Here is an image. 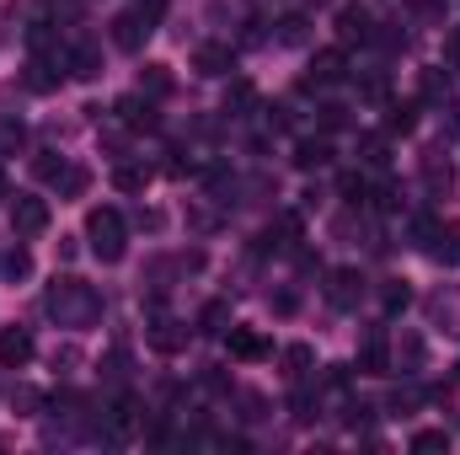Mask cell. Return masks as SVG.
<instances>
[{
  "label": "cell",
  "mask_w": 460,
  "mask_h": 455,
  "mask_svg": "<svg viewBox=\"0 0 460 455\" xmlns=\"http://www.w3.org/2000/svg\"><path fill=\"white\" fill-rule=\"evenodd\" d=\"M49 311H54L59 322H86V317L97 311V295H92L81 279H59V284L49 290Z\"/></svg>",
  "instance_id": "obj_1"
},
{
  "label": "cell",
  "mask_w": 460,
  "mask_h": 455,
  "mask_svg": "<svg viewBox=\"0 0 460 455\" xmlns=\"http://www.w3.org/2000/svg\"><path fill=\"white\" fill-rule=\"evenodd\" d=\"M86 236H92V252H97L102 263H118V257H123V215H118V210H92Z\"/></svg>",
  "instance_id": "obj_2"
},
{
  "label": "cell",
  "mask_w": 460,
  "mask_h": 455,
  "mask_svg": "<svg viewBox=\"0 0 460 455\" xmlns=\"http://www.w3.org/2000/svg\"><path fill=\"white\" fill-rule=\"evenodd\" d=\"M11 230H16V241H32V236H43V230H49V204L22 193V199L11 204Z\"/></svg>",
  "instance_id": "obj_3"
},
{
  "label": "cell",
  "mask_w": 460,
  "mask_h": 455,
  "mask_svg": "<svg viewBox=\"0 0 460 455\" xmlns=\"http://www.w3.org/2000/svg\"><path fill=\"white\" fill-rule=\"evenodd\" d=\"M343 76H348L343 49H322V54L311 59V76H305V86H338Z\"/></svg>",
  "instance_id": "obj_4"
},
{
  "label": "cell",
  "mask_w": 460,
  "mask_h": 455,
  "mask_svg": "<svg viewBox=\"0 0 460 455\" xmlns=\"http://www.w3.org/2000/svg\"><path fill=\"white\" fill-rule=\"evenodd\" d=\"M338 38H343V43H369V38H375V16H369L364 5H343V11H338Z\"/></svg>",
  "instance_id": "obj_5"
},
{
  "label": "cell",
  "mask_w": 460,
  "mask_h": 455,
  "mask_svg": "<svg viewBox=\"0 0 460 455\" xmlns=\"http://www.w3.org/2000/svg\"><path fill=\"white\" fill-rule=\"evenodd\" d=\"M145 38H150V22H145L139 11H123V16L113 22V43L123 49V54H139V43H145Z\"/></svg>",
  "instance_id": "obj_6"
},
{
  "label": "cell",
  "mask_w": 460,
  "mask_h": 455,
  "mask_svg": "<svg viewBox=\"0 0 460 455\" xmlns=\"http://www.w3.org/2000/svg\"><path fill=\"white\" fill-rule=\"evenodd\" d=\"M27 359H32V333L27 327H5L0 333V364L5 370H22Z\"/></svg>",
  "instance_id": "obj_7"
},
{
  "label": "cell",
  "mask_w": 460,
  "mask_h": 455,
  "mask_svg": "<svg viewBox=\"0 0 460 455\" xmlns=\"http://www.w3.org/2000/svg\"><path fill=\"white\" fill-rule=\"evenodd\" d=\"M65 70H70L75 81H92V76L102 70V54H97L92 43H75V49H65Z\"/></svg>",
  "instance_id": "obj_8"
},
{
  "label": "cell",
  "mask_w": 460,
  "mask_h": 455,
  "mask_svg": "<svg viewBox=\"0 0 460 455\" xmlns=\"http://www.w3.org/2000/svg\"><path fill=\"white\" fill-rule=\"evenodd\" d=\"M358 370H369V375H385V370H391V348H385L380 333L364 338V348H358Z\"/></svg>",
  "instance_id": "obj_9"
},
{
  "label": "cell",
  "mask_w": 460,
  "mask_h": 455,
  "mask_svg": "<svg viewBox=\"0 0 460 455\" xmlns=\"http://www.w3.org/2000/svg\"><path fill=\"white\" fill-rule=\"evenodd\" d=\"M118 118H123L128 129H155V113H150V97H139V92L118 103Z\"/></svg>",
  "instance_id": "obj_10"
},
{
  "label": "cell",
  "mask_w": 460,
  "mask_h": 455,
  "mask_svg": "<svg viewBox=\"0 0 460 455\" xmlns=\"http://www.w3.org/2000/svg\"><path fill=\"white\" fill-rule=\"evenodd\" d=\"M358 284H364V279H358V273H353V268H338V273H332V290H327V300H332V306H353V300H358Z\"/></svg>",
  "instance_id": "obj_11"
},
{
  "label": "cell",
  "mask_w": 460,
  "mask_h": 455,
  "mask_svg": "<svg viewBox=\"0 0 460 455\" xmlns=\"http://www.w3.org/2000/svg\"><path fill=\"white\" fill-rule=\"evenodd\" d=\"M139 97H172V70H166V65H145Z\"/></svg>",
  "instance_id": "obj_12"
},
{
  "label": "cell",
  "mask_w": 460,
  "mask_h": 455,
  "mask_svg": "<svg viewBox=\"0 0 460 455\" xmlns=\"http://www.w3.org/2000/svg\"><path fill=\"white\" fill-rule=\"evenodd\" d=\"M230 353H235V359H262V353H268V343L257 338L252 327H230Z\"/></svg>",
  "instance_id": "obj_13"
},
{
  "label": "cell",
  "mask_w": 460,
  "mask_h": 455,
  "mask_svg": "<svg viewBox=\"0 0 460 455\" xmlns=\"http://www.w3.org/2000/svg\"><path fill=\"white\" fill-rule=\"evenodd\" d=\"M27 150V123L22 118H0V156H22Z\"/></svg>",
  "instance_id": "obj_14"
},
{
  "label": "cell",
  "mask_w": 460,
  "mask_h": 455,
  "mask_svg": "<svg viewBox=\"0 0 460 455\" xmlns=\"http://www.w3.org/2000/svg\"><path fill=\"white\" fill-rule=\"evenodd\" d=\"M54 188H59L65 199H81V193L92 188V172H86V166H65V172L54 177Z\"/></svg>",
  "instance_id": "obj_15"
},
{
  "label": "cell",
  "mask_w": 460,
  "mask_h": 455,
  "mask_svg": "<svg viewBox=\"0 0 460 455\" xmlns=\"http://www.w3.org/2000/svg\"><path fill=\"white\" fill-rule=\"evenodd\" d=\"M193 65H199L204 76H226V70H230V49H220V43H204Z\"/></svg>",
  "instance_id": "obj_16"
},
{
  "label": "cell",
  "mask_w": 460,
  "mask_h": 455,
  "mask_svg": "<svg viewBox=\"0 0 460 455\" xmlns=\"http://www.w3.org/2000/svg\"><path fill=\"white\" fill-rule=\"evenodd\" d=\"M295 161H300L305 172H311V166H327V161H332V145H327V139H300Z\"/></svg>",
  "instance_id": "obj_17"
},
{
  "label": "cell",
  "mask_w": 460,
  "mask_h": 455,
  "mask_svg": "<svg viewBox=\"0 0 460 455\" xmlns=\"http://www.w3.org/2000/svg\"><path fill=\"white\" fill-rule=\"evenodd\" d=\"M113 183L123 188V193H145L150 172H145V166H118V172H113Z\"/></svg>",
  "instance_id": "obj_18"
},
{
  "label": "cell",
  "mask_w": 460,
  "mask_h": 455,
  "mask_svg": "<svg viewBox=\"0 0 460 455\" xmlns=\"http://www.w3.org/2000/svg\"><path fill=\"white\" fill-rule=\"evenodd\" d=\"M412 451H418V455L450 451V434H445V429H423V434H412Z\"/></svg>",
  "instance_id": "obj_19"
},
{
  "label": "cell",
  "mask_w": 460,
  "mask_h": 455,
  "mask_svg": "<svg viewBox=\"0 0 460 455\" xmlns=\"http://www.w3.org/2000/svg\"><path fill=\"white\" fill-rule=\"evenodd\" d=\"M412 123H418V108H412V103H396L391 118H385V129H391V134H412Z\"/></svg>",
  "instance_id": "obj_20"
},
{
  "label": "cell",
  "mask_w": 460,
  "mask_h": 455,
  "mask_svg": "<svg viewBox=\"0 0 460 455\" xmlns=\"http://www.w3.org/2000/svg\"><path fill=\"white\" fill-rule=\"evenodd\" d=\"M54 81H59V76H54V65H43V59H32V65H27V86H32V92H49Z\"/></svg>",
  "instance_id": "obj_21"
},
{
  "label": "cell",
  "mask_w": 460,
  "mask_h": 455,
  "mask_svg": "<svg viewBox=\"0 0 460 455\" xmlns=\"http://www.w3.org/2000/svg\"><path fill=\"white\" fill-rule=\"evenodd\" d=\"M445 92H450V76H445V70H423V97H429V103H439Z\"/></svg>",
  "instance_id": "obj_22"
},
{
  "label": "cell",
  "mask_w": 460,
  "mask_h": 455,
  "mask_svg": "<svg viewBox=\"0 0 460 455\" xmlns=\"http://www.w3.org/2000/svg\"><path fill=\"white\" fill-rule=\"evenodd\" d=\"M5 273H11V279H27V273H32V257H27V246H11V252H5Z\"/></svg>",
  "instance_id": "obj_23"
},
{
  "label": "cell",
  "mask_w": 460,
  "mask_h": 455,
  "mask_svg": "<svg viewBox=\"0 0 460 455\" xmlns=\"http://www.w3.org/2000/svg\"><path fill=\"white\" fill-rule=\"evenodd\" d=\"M311 359H316V353H311L305 343H295V348H284V364H289L295 375H305V370H311Z\"/></svg>",
  "instance_id": "obj_24"
},
{
  "label": "cell",
  "mask_w": 460,
  "mask_h": 455,
  "mask_svg": "<svg viewBox=\"0 0 460 455\" xmlns=\"http://www.w3.org/2000/svg\"><path fill=\"white\" fill-rule=\"evenodd\" d=\"M226 322H230V306L226 300H215V306L204 311V333H226Z\"/></svg>",
  "instance_id": "obj_25"
},
{
  "label": "cell",
  "mask_w": 460,
  "mask_h": 455,
  "mask_svg": "<svg viewBox=\"0 0 460 455\" xmlns=\"http://www.w3.org/2000/svg\"><path fill=\"white\" fill-rule=\"evenodd\" d=\"M343 123H348L343 103H327V108H322V129H343Z\"/></svg>",
  "instance_id": "obj_26"
},
{
  "label": "cell",
  "mask_w": 460,
  "mask_h": 455,
  "mask_svg": "<svg viewBox=\"0 0 460 455\" xmlns=\"http://www.w3.org/2000/svg\"><path fill=\"white\" fill-rule=\"evenodd\" d=\"M423 177H429V188H450V166H439V161H429Z\"/></svg>",
  "instance_id": "obj_27"
},
{
  "label": "cell",
  "mask_w": 460,
  "mask_h": 455,
  "mask_svg": "<svg viewBox=\"0 0 460 455\" xmlns=\"http://www.w3.org/2000/svg\"><path fill=\"white\" fill-rule=\"evenodd\" d=\"M407 300H412L407 284H391V290H385V311H407Z\"/></svg>",
  "instance_id": "obj_28"
},
{
  "label": "cell",
  "mask_w": 460,
  "mask_h": 455,
  "mask_svg": "<svg viewBox=\"0 0 460 455\" xmlns=\"http://www.w3.org/2000/svg\"><path fill=\"white\" fill-rule=\"evenodd\" d=\"M134 11H139V16H145V22H150V27H155V22H161V16H166V0H139V5H134Z\"/></svg>",
  "instance_id": "obj_29"
},
{
  "label": "cell",
  "mask_w": 460,
  "mask_h": 455,
  "mask_svg": "<svg viewBox=\"0 0 460 455\" xmlns=\"http://www.w3.org/2000/svg\"><path fill=\"white\" fill-rule=\"evenodd\" d=\"M300 38H305V16H289L284 22V43H300Z\"/></svg>",
  "instance_id": "obj_30"
},
{
  "label": "cell",
  "mask_w": 460,
  "mask_h": 455,
  "mask_svg": "<svg viewBox=\"0 0 460 455\" xmlns=\"http://www.w3.org/2000/svg\"><path fill=\"white\" fill-rule=\"evenodd\" d=\"M445 59H450V70H460V27L450 32V43H445Z\"/></svg>",
  "instance_id": "obj_31"
},
{
  "label": "cell",
  "mask_w": 460,
  "mask_h": 455,
  "mask_svg": "<svg viewBox=\"0 0 460 455\" xmlns=\"http://www.w3.org/2000/svg\"><path fill=\"white\" fill-rule=\"evenodd\" d=\"M343 193L358 204V199H364V183H358V177H343Z\"/></svg>",
  "instance_id": "obj_32"
},
{
  "label": "cell",
  "mask_w": 460,
  "mask_h": 455,
  "mask_svg": "<svg viewBox=\"0 0 460 455\" xmlns=\"http://www.w3.org/2000/svg\"><path fill=\"white\" fill-rule=\"evenodd\" d=\"M412 5H418V11H439V0H412Z\"/></svg>",
  "instance_id": "obj_33"
},
{
  "label": "cell",
  "mask_w": 460,
  "mask_h": 455,
  "mask_svg": "<svg viewBox=\"0 0 460 455\" xmlns=\"http://www.w3.org/2000/svg\"><path fill=\"white\" fill-rule=\"evenodd\" d=\"M0 199H5V177H0Z\"/></svg>",
  "instance_id": "obj_34"
}]
</instances>
